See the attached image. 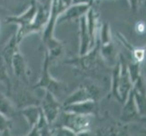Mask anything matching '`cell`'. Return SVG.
Segmentation results:
<instances>
[{"label":"cell","instance_id":"6da1fadb","mask_svg":"<svg viewBox=\"0 0 146 136\" xmlns=\"http://www.w3.org/2000/svg\"><path fill=\"white\" fill-rule=\"evenodd\" d=\"M50 65H51V63H50L49 57L47 54L44 52L41 74H40L38 82L34 85V89H42L44 91H48L58 99L67 93V86L62 81L55 79L50 74Z\"/></svg>","mask_w":146,"mask_h":136},{"label":"cell","instance_id":"7a4b0ae2","mask_svg":"<svg viewBox=\"0 0 146 136\" xmlns=\"http://www.w3.org/2000/svg\"><path fill=\"white\" fill-rule=\"evenodd\" d=\"M90 121L88 115H82L62 110L51 127H64L76 134L87 132Z\"/></svg>","mask_w":146,"mask_h":136},{"label":"cell","instance_id":"3957f363","mask_svg":"<svg viewBox=\"0 0 146 136\" xmlns=\"http://www.w3.org/2000/svg\"><path fill=\"white\" fill-rule=\"evenodd\" d=\"M44 94L40 102V108L42 110L47 123L50 127L53 124L59 115L60 112L63 110L62 103L59 102L58 99L48 91H44Z\"/></svg>","mask_w":146,"mask_h":136},{"label":"cell","instance_id":"277c9868","mask_svg":"<svg viewBox=\"0 0 146 136\" xmlns=\"http://www.w3.org/2000/svg\"><path fill=\"white\" fill-rule=\"evenodd\" d=\"M37 12V5L35 0L29 4V6L24 10L21 14L18 15H12L6 17L7 24H16L18 27H24L31 25L35 20Z\"/></svg>","mask_w":146,"mask_h":136},{"label":"cell","instance_id":"5b68a950","mask_svg":"<svg viewBox=\"0 0 146 136\" xmlns=\"http://www.w3.org/2000/svg\"><path fill=\"white\" fill-rule=\"evenodd\" d=\"M11 74H13L23 84H29V75H30L29 66L27 64L26 57L20 52V50L13 58Z\"/></svg>","mask_w":146,"mask_h":136},{"label":"cell","instance_id":"8992f818","mask_svg":"<svg viewBox=\"0 0 146 136\" xmlns=\"http://www.w3.org/2000/svg\"><path fill=\"white\" fill-rule=\"evenodd\" d=\"M90 5H71L68 7L60 15L56 25H61L64 23L71 22L74 20H76L81 18L82 17L85 16V14L87 13L89 10Z\"/></svg>","mask_w":146,"mask_h":136},{"label":"cell","instance_id":"52a82bcc","mask_svg":"<svg viewBox=\"0 0 146 136\" xmlns=\"http://www.w3.org/2000/svg\"><path fill=\"white\" fill-rule=\"evenodd\" d=\"M19 44L20 43L17 41L16 34H13L1 50L0 57H1V59L4 61L5 64L7 65L10 74H11L13 58L15 55H16V54L19 51Z\"/></svg>","mask_w":146,"mask_h":136},{"label":"cell","instance_id":"ba28073f","mask_svg":"<svg viewBox=\"0 0 146 136\" xmlns=\"http://www.w3.org/2000/svg\"><path fill=\"white\" fill-rule=\"evenodd\" d=\"M79 36H80V49L79 54L84 55L89 52L91 46V37L87 28L86 17L84 16L79 18Z\"/></svg>","mask_w":146,"mask_h":136},{"label":"cell","instance_id":"9c48e42d","mask_svg":"<svg viewBox=\"0 0 146 136\" xmlns=\"http://www.w3.org/2000/svg\"><path fill=\"white\" fill-rule=\"evenodd\" d=\"M41 112V108L38 105H28L21 110V114L31 128L37 123Z\"/></svg>","mask_w":146,"mask_h":136},{"label":"cell","instance_id":"30bf717a","mask_svg":"<svg viewBox=\"0 0 146 136\" xmlns=\"http://www.w3.org/2000/svg\"><path fill=\"white\" fill-rule=\"evenodd\" d=\"M89 93L87 89L85 88H79L76 91H74V93L68 94L65 99L64 100V102L62 103V106H66V105H70L73 103H82L85 102V101H89Z\"/></svg>","mask_w":146,"mask_h":136},{"label":"cell","instance_id":"8fae6325","mask_svg":"<svg viewBox=\"0 0 146 136\" xmlns=\"http://www.w3.org/2000/svg\"><path fill=\"white\" fill-rule=\"evenodd\" d=\"M92 109H93V103L90 100L82 103H76L70 105H66V106L63 107L64 111L77 113V114H82V115H88L91 113Z\"/></svg>","mask_w":146,"mask_h":136},{"label":"cell","instance_id":"7c38bea8","mask_svg":"<svg viewBox=\"0 0 146 136\" xmlns=\"http://www.w3.org/2000/svg\"><path fill=\"white\" fill-rule=\"evenodd\" d=\"M0 113L10 119L16 113V108L11 100H9L7 95L1 92H0Z\"/></svg>","mask_w":146,"mask_h":136},{"label":"cell","instance_id":"4fadbf2b","mask_svg":"<svg viewBox=\"0 0 146 136\" xmlns=\"http://www.w3.org/2000/svg\"><path fill=\"white\" fill-rule=\"evenodd\" d=\"M0 84H2L7 88L8 94H11L12 87H13L12 80L10 78V73L8 71L7 65L5 64L1 57H0Z\"/></svg>","mask_w":146,"mask_h":136},{"label":"cell","instance_id":"5bb4252c","mask_svg":"<svg viewBox=\"0 0 146 136\" xmlns=\"http://www.w3.org/2000/svg\"><path fill=\"white\" fill-rule=\"evenodd\" d=\"M32 0H0V7L15 9L19 7H28Z\"/></svg>","mask_w":146,"mask_h":136},{"label":"cell","instance_id":"9a60e30c","mask_svg":"<svg viewBox=\"0 0 146 136\" xmlns=\"http://www.w3.org/2000/svg\"><path fill=\"white\" fill-rule=\"evenodd\" d=\"M50 136H77V134L64 127H51Z\"/></svg>","mask_w":146,"mask_h":136},{"label":"cell","instance_id":"2e32d148","mask_svg":"<svg viewBox=\"0 0 146 136\" xmlns=\"http://www.w3.org/2000/svg\"><path fill=\"white\" fill-rule=\"evenodd\" d=\"M12 127V121L6 115L0 113V132L5 130H10Z\"/></svg>","mask_w":146,"mask_h":136},{"label":"cell","instance_id":"e0dca14e","mask_svg":"<svg viewBox=\"0 0 146 136\" xmlns=\"http://www.w3.org/2000/svg\"><path fill=\"white\" fill-rule=\"evenodd\" d=\"M25 136H42V131L36 125H35V126L31 127V130L29 131V133Z\"/></svg>","mask_w":146,"mask_h":136},{"label":"cell","instance_id":"ac0fdd59","mask_svg":"<svg viewBox=\"0 0 146 136\" xmlns=\"http://www.w3.org/2000/svg\"><path fill=\"white\" fill-rule=\"evenodd\" d=\"M35 1L36 2L37 5H40V6L46 7H51L53 3V0H35Z\"/></svg>","mask_w":146,"mask_h":136},{"label":"cell","instance_id":"d6986e66","mask_svg":"<svg viewBox=\"0 0 146 136\" xmlns=\"http://www.w3.org/2000/svg\"><path fill=\"white\" fill-rule=\"evenodd\" d=\"M136 31L139 34H143V33H145V31H146V24L143 23V22H142V21L137 23V25H136Z\"/></svg>","mask_w":146,"mask_h":136},{"label":"cell","instance_id":"ffe728a7","mask_svg":"<svg viewBox=\"0 0 146 136\" xmlns=\"http://www.w3.org/2000/svg\"><path fill=\"white\" fill-rule=\"evenodd\" d=\"M91 0H72V5H90Z\"/></svg>","mask_w":146,"mask_h":136},{"label":"cell","instance_id":"44dd1931","mask_svg":"<svg viewBox=\"0 0 146 136\" xmlns=\"http://www.w3.org/2000/svg\"><path fill=\"white\" fill-rule=\"evenodd\" d=\"M0 136H12L10 130H5L3 132H0Z\"/></svg>","mask_w":146,"mask_h":136},{"label":"cell","instance_id":"7402d4cb","mask_svg":"<svg viewBox=\"0 0 146 136\" xmlns=\"http://www.w3.org/2000/svg\"><path fill=\"white\" fill-rule=\"evenodd\" d=\"M77 136H87V133L84 132V133H78Z\"/></svg>","mask_w":146,"mask_h":136}]
</instances>
